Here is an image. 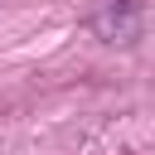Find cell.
<instances>
[{"instance_id":"6da1fadb","label":"cell","mask_w":155,"mask_h":155,"mask_svg":"<svg viewBox=\"0 0 155 155\" xmlns=\"http://www.w3.org/2000/svg\"><path fill=\"white\" fill-rule=\"evenodd\" d=\"M92 34L102 44H136L145 34V5L140 0H116L92 15Z\"/></svg>"}]
</instances>
